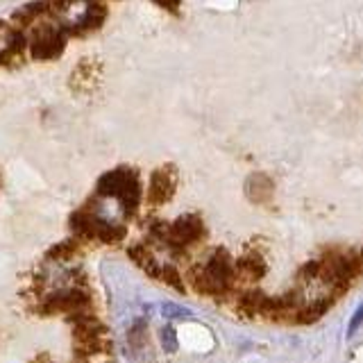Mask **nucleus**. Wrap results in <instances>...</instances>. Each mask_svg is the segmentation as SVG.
I'll use <instances>...</instances> for the list:
<instances>
[{
	"mask_svg": "<svg viewBox=\"0 0 363 363\" xmlns=\"http://www.w3.org/2000/svg\"><path fill=\"white\" fill-rule=\"evenodd\" d=\"M175 186H177L175 168H170V166L159 168L152 173L150 184H147V200H150L152 204H164L173 198Z\"/></svg>",
	"mask_w": 363,
	"mask_h": 363,
	"instance_id": "7ed1b4c3",
	"label": "nucleus"
},
{
	"mask_svg": "<svg viewBox=\"0 0 363 363\" xmlns=\"http://www.w3.org/2000/svg\"><path fill=\"white\" fill-rule=\"evenodd\" d=\"M98 193L102 196H111L116 198L125 211H132L141 200V184H139V175L130 168H116L111 173L102 175L100 184H98Z\"/></svg>",
	"mask_w": 363,
	"mask_h": 363,
	"instance_id": "f257e3e1",
	"label": "nucleus"
},
{
	"mask_svg": "<svg viewBox=\"0 0 363 363\" xmlns=\"http://www.w3.org/2000/svg\"><path fill=\"white\" fill-rule=\"evenodd\" d=\"M202 234V223L196 218V216H184L173 225V236L182 243L196 241V238Z\"/></svg>",
	"mask_w": 363,
	"mask_h": 363,
	"instance_id": "20e7f679",
	"label": "nucleus"
},
{
	"mask_svg": "<svg viewBox=\"0 0 363 363\" xmlns=\"http://www.w3.org/2000/svg\"><path fill=\"white\" fill-rule=\"evenodd\" d=\"M247 196L255 202H266L272 196V182L266 175H252L247 179Z\"/></svg>",
	"mask_w": 363,
	"mask_h": 363,
	"instance_id": "39448f33",
	"label": "nucleus"
},
{
	"mask_svg": "<svg viewBox=\"0 0 363 363\" xmlns=\"http://www.w3.org/2000/svg\"><path fill=\"white\" fill-rule=\"evenodd\" d=\"M28 48L34 60H55L66 48V32L62 26H52V23H41L34 28L32 37L28 41Z\"/></svg>",
	"mask_w": 363,
	"mask_h": 363,
	"instance_id": "f03ea898",
	"label": "nucleus"
}]
</instances>
